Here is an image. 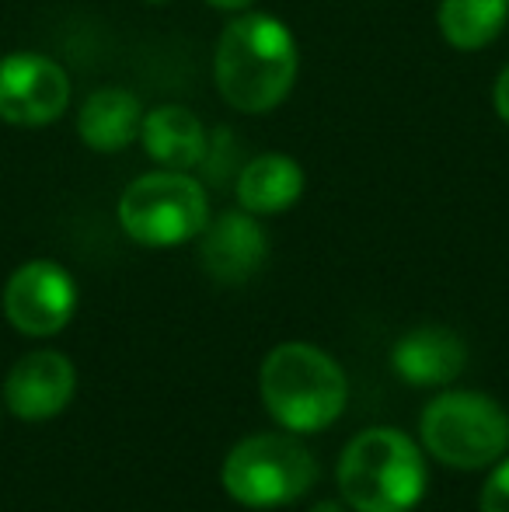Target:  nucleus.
Instances as JSON below:
<instances>
[{
	"instance_id": "obj_1",
	"label": "nucleus",
	"mask_w": 509,
	"mask_h": 512,
	"mask_svg": "<svg viewBox=\"0 0 509 512\" xmlns=\"http://www.w3.org/2000/svg\"><path fill=\"white\" fill-rule=\"evenodd\" d=\"M297 70V39L272 14L241 11L220 32L213 77H217L220 98L238 112L262 115L283 105L297 84Z\"/></svg>"
},
{
	"instance_id": "obj_2",
	"label": "nucleus",
	"mask_w": 509,
	"mask_h": 512,
	"mask_svg": "<svg viewBox=\"0 0 509 512\" xmlns=\"http://www.w3.org/2000/svg\"><path fill=\"white\" fill-rule=\"evenodd\" d=\"M262 401L290 432H321L346 408V373L325 349L283 342L262 363Z\"/></svg>"
},
{
	"instance_id": "obj_3",
	"label": "nucleus",
	"mask_w": 509,
	"mask_h": 512,
	"mask_svg": "<svg viewBox=\"0 0 509 512\" xmlns=\"http://www.w3.org/2000/svg\"><path fill=\"white\" fill-rule=\"evenodd\" d=\"M339 488L356 512H412L426 495V464L405 432L367 429L339 460Z\"/></svg>"
},
{
	"instance_id": "obj_4",
	"label": "nucleus",
	"mask_w": 509,
	"mask_h": 512,
	"mask_svg": "<svg viewBox=\"0 0 509 512\" xmlns=\"http://www.w3.org/2000/svg\"><path fill=\"white\" fill-rule=\"evenodd\" d=\"M419 432L422 446L457 471H482L509 450V415L478 391H447L429 401Z\"/></svg>"
},
{
	"instance_id": "obj_5",
	"label": "nucleus",
	"mask_w": 509,
	"mask_h": 512,
	"mask_svg": "<svg viewBox=\"0 0 509 512\" xmlns=\"http://www.w3.org/2000/svg\"><path fill=\"white\" fill-rule=\"evenodd\" d=\"M318 478L314 457L300 439L283 432H258L227 453L224 492L252 509H276L297 502Z\"/></svg>"
},
{
	"instance_id": "obj_6",
	"label": "nucleus",
	"mask_w": 509,
	"mask_h": 512,
	"mask_svg": "<svg viewBox=\"0 0 509 512\" xmlns=\"http://www.w3.org/2000/svg\"><path fill=\"white\" fill-rule=\"evenodd\" d=\"M119 223L143 248H175L203 234L210 223V203L192 175L161 168L126 185Z\"/></svg>"
},
{
	"instance_id": "obj_7",
	"label": "nucleus",
	"mask_w": 509,
	"mask_h": 512,
	"mask_svg": "<svg viewBox=\"0 0 509 512\" xmlns=\"http://www.w3.org/2000/svg\"><path fill=\"white\" fill-rule=\"evenodd\" d=\"M77 310V283L60 262L35 258L11 272L4 286V314L21 335L49 338L70 324Z\"/></svg>"
},
{
	"instance_id": "obj_8",
	"label": "nucleus",
	"mask_w": 509,
	"mask_h": 512,
	"mask_svg": "<svg viewBox=\"0 0 509 512\" xmlns=\"http://www.w3.org/2000/svg\"><path fill=\"white\" fill-rule=\"evenodd\" d=\"M70 105V77L46 53H7L0 60V119L39 129Z\"/></svg>"
},
{
	"instance_id": "obj_9",
	"label": "nucleus",
	"mask_w": 509,
	"mask_h": 512,
	"mask_svg": "<svg viewBox=\"0 0 509 512\" xmlns=\"http://www.w3.org/2000/svg\"><path fill=\"white\" fill-rule=\"evenodd\" d=\"M77 387V373L63 352L39 349L14 363L4 384V401L25 422H46L70 405Z\"/></svg>"
},
{
	"instance_id": "obj_10",
	"label": "nucleus",
	"mask_w": 509,
	"mask_h": 512,
	"mask_svg": "<svg viewBox=\"0 0 509 512\" xmlns=\"http://www.w3.org/2000/svg\"><path fill=\"white\" fill-rule=\"evenodd\" d=\"M265 258H269V237L245 209L220 213L199 234V262L210 272V279L224 286L248 283L265 265Z\"/></svg>"
},
{
	"instance_id": "obj_11",
	"label": "nucleus",
	"mask_w": 509,
	"mask_h": 512,
	"mask_svg": "<svg viewBox=\"0 0 509 512\" xmlns=\"http://www.w3.org/2000/svg\"><path fill=\"white\" fill-rule=\"evenodd\" d=\"M468 363V345L461 335L440 324H422L401 335L391 349V366L412 387H443L461 377Z\"/></svg>"
},
{
	"instance_id": "obj_12",
	"label": "nucleus",
	"mask_w": 509,
	"mask_h": 512,
	"mask_svg": "<svg viewBox=\"0 0 509 512\" xmlns=\"http://www.w3.org/2000/svg\"><path fill=\"white\" fill-rule=\"evenodd\" d=\"M140 140L143 150L171 171H189L206 157V129L185 105H157L143 112Z\"/></svg>"
},
{
	"instance_id": "obj_13",
	"label": "nucleus",
	"mask_w": 509,
	"mask_h": 512,
	"mask_svg": "<svg viewBox=\"0 0 509 512\" xmlns=\"http://www.w3.org/2000/svg\"><path fill=\"white\" fill-rule=\"evenodd\" d=\"M143 105L126 88H98L77 115V136L98 154H119L140 140Z\"/></svg>"
},
{
	"instance_id": "obj_14",
	"label": "nucleus",
	"mask_w": 509,
	"mask_h": 512,
	"mask_svg": "<svg viewBox=\"0 0 509 512\" xmlns=\"http://www.w3.org/2000/svg\"><path fill=\"white\" fill-rule=\"evenodd\" d=\"M304 168L286 154H262L255 161H248L238 175V203L245 213L252 216H272L283 209L297 206V199L304 196Z\"/></svg>"
},
{
	"instance_id": "obj_15",
	"label": "nucleus",
	"mask_w": 509,
	"mask_h": 512,
	"mask_svg": "<svg viewBox=\"0 0 509 512\" xmlns=\"http://www.w3.org/2000/svg\"><path fill=\"white\" fill-rule=\"evenodd\" d=\"M440 35L454 49H485L509 21V0H440Z\"/></svg>"
},
{
	"instance_id": "obj_16",
	"label": "nucleus",
	"mask_w": 509,
	"mask_h": 512,
	"mask_svg": "<svg viewBox=\"0 0 509 512\" xmlns=\"http://www.w3.org/2000/svg\"><path fill=\"white\" fill-rule=\"evenodd\" d=\"M482 512H509V460L499 464L496 471L489 474L482 488V502H478Z\"/></svg>"
},
{
	"instance_id": "obj_17",
	"label": "nucleus",
	"mask_w": 509,
	"mask_h": 512,
	"mask_svg": "<svg viewBox=\"0 0 509 512\" xmlns=\"http://www.w3.org/2000/svg\"><path fill=\"white\" fill-rule=\"evenodd\" d=\"M492 102H496V115L509 126V63L499 70L496 77V91H492Z\"/></svg>"
},
{
	"instance_id": "obj_18",
	"label": "nucleus",
	"mask_w": 509,
	"mask_h": 512,
	"mask_svg": "<svg viewBox=\"0 0 509 512\" xmlns=\"http://www.w3.org/2000/svg\"><path fill=\"white\" fill-rule=\"evenodd\" d=\"M210 7H217V11H248L252 7V0H206Z\"/></svg>"
},
{
	"instance_id": "obj_19",
	"label": "nucleus",
	"mask_w": 509,
	"mask_h": 512,
	"mask_svg": "<svg viewBox=\"0 0 509 512\" xmlns=\"http://www.w3.org/2000/svg\"><path fill=\"white\" fill-rule=\"evenodd\" d=\"M311 512H346V509H339V502H318Z\"/></svg>"
},
{
	"instance_id": "obj_20",
	"label": "nucleus",
	"mask_w": 509,
	"mask_h": 512,
	"mask_svg": "<svg viewBox=\"0 0 509 512\" xmlns=\"http://www.w3.org/2000/svg\"><path fill=\"white\" fill-rule=\"evenodd\" d=\"M147 4H168V0H147Z\"/></svg>"
}]
</instances>
